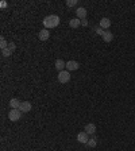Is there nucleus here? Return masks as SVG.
<instances>
[{
  "instance_id": "412c9836",
  "label": "nucleus",
  "mask_w": 135,
  "mask_h": 151,
  "mask_svg": "<svg viewBox=\"0 0 135 151\" xmlns=\"http://www.w3.org/2000/svg\"><path fill=\"white\" fill-rule=\"evenodd\" d=\"M81 26L87 27V26H88V20H87V19H82V20H81Z\"/></svg>"
},
{
  "instance_id": "6e6552de",
  "label": "nucleus",
  "mask_w": 135,
  "mask_h": 151,
  "mask_svg": "<svg viewBox=\"0 0 135 151\" xmlns=\"http://www.w3.org/2000/svg\"><path fill=\"white\" fill-rule=\"evenodd\" d=\"M101 38H103V41H104L105 43H109V42H112V41H114V34H112L109 30H105Z\"/></svg>"
},
{
  "instance_id": "20e7f679",
  "label": "nucleus",
  "mask_w": 135,
  "mask_h": 151,
  "mask_svg": "<svg viewBox=\"0 0 135 151\" xmlns=\"http://www.w3.org/2000/svg\"><path fill=\"white\" fill-rule=\"evenodd\" d=\"M77 140L80 142V143H82V144H87V143H88V140H89L88 134H87L85 131L78 132V134H77Z\"/></svg>"
},
{
  "instance_id": "2eb2a0df",
  "label": "nucleus",
  "mask_w": 135,
  "mask_h": 151,
  "mask_svg": "<svg viewBox=\"0 0 135 151\" xmlns=\"http://www.w3.org/2000/svg\"><path fill=\"white\" fill-rule=\"evenodd\" d=\"M8 43H10V42H7V39L4 38V37H1V38H0V47H1V50L7 49V47H8Z\"/></svg>"
},
{
  "instance_id": "1a4fd4ad",
  "label": "nucleus",
  "mask_w": 135,
  "mask_h": 151,
  "mask_svg": "<svg viewBox=\"0 0 135 151\" xmlns=\"http://www.w3.org/2000/svg\"><path fill=\"white\" fill-rule=\"evenodd\" d=\"M38 38L41 39V41H47V39L50 38V32H49V30H47V28L41 30L39 31V34H38Z\"/></svg>"
},
{
  "instance_id": "aec40b11",
  "label": "nucleus",
  "mask_w": 135,
  "mask_h": 151,
  "mask_svg": "<svg viewBox=\"0 0 135 151\" xmlns=\"http://www.w3.org/2000/svg\"><path fill=\"white\" fill-rule=\"evenodd\" d=\"M8 49H10V50L14 53V51H15V49H16V45L14 42H10V43H8Z\"/></svg>"
},
{
  "instance_id": "f03ea898",
  "label": "nucleus",
  "mask_w": 135,
  "mask_h": 151,
  "mask_svg": "<svg viewBox=\"0 0 135 151\" xmlns=\"http://www.w3.org/2000/svg\"><path fill=\"white\" fill-rule=\"evenodd\" d=\"M22 111L19 108H15V109H11L10 112H8V119L11 121H18L22 119Z\"/></svg>"
},
{
  "instance_id": "39448f33",
  "label": "nucleus",
  "mask_w": 135,
  "mask_h": 151,
  "mask_svg": "<svg viewBox=\"0 0 135 151\" xmlns=\"http://www.w3.org/2000/svg\"><path fill=\"white\" fill-rule=\"evenodd\" d=\"M80 68V63L77 61H69L66 62V69L68 72H74V70H77Z\"/></svg>"
},
{
  "instance_id": "4468645a",
  "label": "nucleus",
  "mask_w": 135,
  "mask_h": 151,
  "mask_svg": "<svg viewBox=\"0 0 135 151\" xmlns=\"http://www.w3.org/2000/svg\"><path fill=\"white\" fill-rule=\"evenodd\" d=\"M20 104H22V103H20V101L18 100V99H11V100H10V107H11L12 109L19 108Z\"/></svg>"
},
{
  "instance_id": "ddd939ff",
  "label": "nucleus",
  "mask_w": 135,
  "mask_h": 151,
  "mask_svg": "<svg viewBox=\"0 0 135 151\" xmlns=\"http://www.w3.org/2000/svg\"><path fill=\"white\" fill-rule=\"evenodd\" d=\"M69 26L72 28H77L78 26H81V20L78 18H73V19L69 20Z\"/></svg>"
},
{
  "instance_id": "f257e3e1",
  "label": "nucleus",
  "mask_w": 135,
  "mask_h": 151,
  "mask_svg": "<svg viewBox=\"0 0 135 151\" xmlns=\"http://www.w3.org/2000/svg\"><path fill=\"white\" fill-rule=\"evenodd\" d=\"M60 24V18L57 15H49L43 19V26L46 28H54Z\"/></svg>"
},
{
  "instance_id": "9d476101",
  "label": "nucleus",
  "mask_w": 135,
  "mask_h": 151,
  "mask_svg": "<svg viewBox=\"0 0 135 151\" xmlns=\"http://www.w3.org/2000/svg\"><path fill=\"white\" fill-rule=\"evenodd\" d=\"M84 131L88 134V135H95V132H96V125L93 123H89V124H87L85 125V128H84Z\"/></svg>"
},
{
  "instance_id": "6ab92c4d",
  "label": "nucleus",
  "mask_w": 135,
  "mask_h": 151,
  "mask_svg": "<svg viewBox=\"0 0 135 151\" xmlns=\"http://www.w3.org/2000/svg\"><path fill=\"white\" fill-rule=\"evenodd\" d=\"M66 6H68V7H74V6H77V0H68V1H66Z\"/></svg>"
},
{
  "instance_id": "9b49d317",
  "label": "nucleus",
  "mask_w": 135,
  "mask_h": 151,
  "mask_svg": "<svg viewBox=\"0 0 135 151\" xmlns=\"http://www.w3.org/2000/svg\"><path fill=\"white\" fill-rule=\"evenodd\" d=\"M76 15H77V18H78L80 20L87 19V10H85L84 7L77 8V11H76Z\"/></svg>"
},
{
  "instance_id": "4be33fe9",
  "label": "nucleus",
  "mask_w": 135,
  "mask_h": 151,
  "mask_svg": "<svg viewBox=\"0 0 135 151\" xmlns=\"http://www.w3.org/2000/svg\"><path fill=\"white\" fill-rule=\"evenodd\" d=\"M7 6H8L7 1H0V7H1V8H6Z\"/></svg>"
},
{
  "instance_id": "7ed1b4c3",
  "label": "nucleus",
  "mask_w": 135,
  "mask_h": 151,
  "mask_svg": "<svg viewBox=\"0 0 135 151\" xmlns=\"http://www.w3.org/2000/svg\"><path fill=\"white\" fill-rule=\"evenodd\" d=\"M58 81L61 82V84H66V82L70 81V72L68 70H62L58 73Z\"/></svg>"
},
{
  "instance_id": "f8f14e48",
  "label": "nucleus",
  "mask_w": 135,
  "mask_h": 151,
  "mask_svg": "<svg viewBox=\"0 0 135 151\" xmlns=\"http://www.w3.org/2000/svg\"><path fill=\"white\" fill-rule=\"evenodd\" d=\"M65 68H66V62L64 61V59H57V61H55V69L58 70V73L62 72Z\"/></svg>"
},
{
  "instance_id": "a211bd4d",
  "label": "nucleus",
  "mask_w": 135,
  "mask_h": 151,
  "mask_svg": "<svg viewBox=\"0 0 135 151\" xmlns=\"http://www.w3.org/2000/svg\"><path fill=\"white\" fill-rule=\"evenodd\" d=\"M1 54H3L4 57H10V55L12 54V51H11V50H10V49H8V47H7V49H4V50H1Z\"/></svg>"
},
{
  "instance_id": "f3484780",
  "label": "nucleus",
  "mask_w": 135,
  "mask_h": 151,
  "mask_svg": "<svg viewBox=\"0 0 135 151\" xmlns=\"http://www.w3.org/2000/svg\"><path fill=\"white\" fill-rule=\"evenodd\" d=\"M93 32H95V34H97V35H101V37H103V34H104V30H103L100 26H95V27H93Z\"/></svg>"
},
{
  "instance_id": "0eeeda50",
  "label": "nucleus",
  "mask_w": 135,
  "mask_h": 151,
  "mask_svg": "<svg viewBox=\"0 0 135 151\" xmlns=\"http://www.w3.org/2000/svg\"><path fill=\"white\" fill-rule=\"evenodd\" d=\"M99 26H100L103 30H108V28L111 27V20L108 19V18H101V20H100V23H99Z\"/></svg>"
},
{
  "instance_id": "423d86ee",
  "label": "nucleus",
  "mask_w": 135,
  "mask_h": 151,
  "mask_svg": "<svg viewBox=\"0 0 135 151\" xmlns=\"http://www.w3.org/2000/svg\"><path fill=\"white\" fill-rule=\"evenodd\" d=\"M31 103L30 101H22V104H20V107H19V109L22 111L23 113H27V112H30L31 111Z\"/></svg>"
},
{
  "instance_id": "dca6fc26",
  "label": "nucleus",
  "mask_w": 135,
  "mask_h": 151,
  "mask_svg": "<svg viewBox=\"0 0 135 151\" xmlns=\"http://www.w3.org/2000/svg\"><path fill=\"white\" fill-rule=\"evenodd\" d=\"M96 144H97V139H96V138H91V139L88 140L87 146H88V147H91V148H93V147H96Z\"/></svg>"
}]
</instances>
